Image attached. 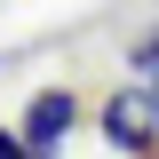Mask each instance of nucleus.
<instances>
[{"mask_svg": "<svg viewBox=\"0 0 159 159\" xmlns=\"http://www.w3.org/2000/svg\"><path fill=\"white\" fill-rule=\"evenodd\" d=\"M72 119H80V103H72V88H40L16 135H24V151L40 159V151H64V135H72Z\"/></svg>", "mask_w": 159, "mask_h": 159, "instance_id": "f03ea898", "label": "nucleus"}, {"mask_svg": "<svg viewBox=\"0 0 159 159\" xmlns=\"http://www.w3.org/2000/svg\"><path fill=\"white\" fill-rule=\"evenodd\" d=\"M103 143H119V151H159V103L143 96V88H119V96H103Z\"/></svg>", "mask_w": 159, "mask_h": 159, "instance_id": "f257e3e1", "label": "nucleus"}, {"mask_svg": "<svg viewBox=\"0 0 159 159\" xmlns=\"http://www.w3.org/2000/svg\"><path fill=\"white\" fill-rule=\"evenodd\" d=\"M0 159H32V151H24V135H16V127H0Z\"/></svg>", "mask_w": 159, "mask_h": 159, "instance_id": "20e7f679", "label": "nucleus"}, {"mask_svg": "<svg viewBox=\"0 0 159 159\" xmlns=\"http://www.w3.org/2000/svg\"><path fill=\"white\" fill-rule=\"evenodd\" d=\"M143 96H151V103H159V64H151V88H143Z\"/></svg>", "mask_w": 159, "mask_h": 159, "instance_id": "39448f33", "label": "nucleus"}, {"mask_svg": "<svg viewBox=\"0 0 159 159\" xmlns=\"http://www.w3.org/2000/svg\"><path fill=\"white\" fill-rule=\"evenodd\" d=\"M127 56H135V72H151V64H159V32H143L135 48H127Z\"/></svg>", "mask_w": 159, "mask_h": 159, "instance_id": "7ed1b4c3", "label": "nucleus"}]
</instances>
